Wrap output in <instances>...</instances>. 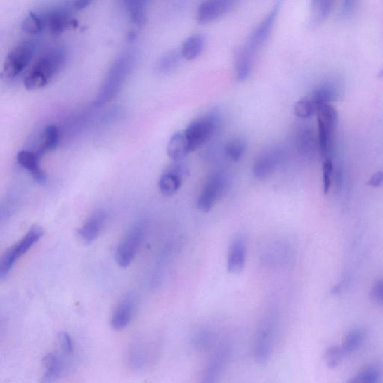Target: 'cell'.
Here are the masks:
<instances>
[{"label": "cell", "mask_w": 383, "mask_h": 383, "mask_svg": "<svg viewBox=\"0 0 383 383\" xmlns=\"http://www.w3.org/2000/svg\"><path fill=\"white\" fill-rule=\"evenodd\" d=\"M281 7L282 2L278 0L238 51L235 61L238 80L245 81L250 76L258 53L271 37Z\"/></svg>", "instance_id": "1"}, {"label": "cell", "mask_w": 383, "mask_h": 383, "mask_svg": "<svg viewBox=\"0 0 383 383\" xmlns=\"http://www.w3.org/2000/svg\"><path fill=\"white\" fill-rule=\"evenodd\" d=\"M67 58V50L63 46H56L45 51L29 69L23 85L30 91L46 86L61 71Z\"/></svg>", "instance_id": "2"}, {"label": "cell", "mask_w": 383, "mask_h": 383, "mask_svg": "<svg viewBox=\"0 0 383 383\" xmlns=\"http://www.w3.org/2000/svg\"><path fill=\"white\" fill-rule=\"evenodd\" d=\"M135 62L134 51L121 53L112 63L96 100L98 104L105 103L119 94L129 76Z\"/></svg>", "instance_id": "3"}, {"label": "cell", "mask_w": 383, "mask_h": 383, "mask_svg": "<svg viewBox=\"0 0 383 383\" xmlns=\"http://www.w3.org/2000/svg\"><path fill=\"white\" fill-rule=\"evenodd\" d=\"M278 311L273 309L266 313L255 336L254 354L258 365L268 364L272 356L278 330Z\"/></svg>", "instance_id": "4"}, {"label": "cell", "mask_w": 383, "mask_h": 383, "mask_svg": "<svg viewBox=\"0 0 383 383\" xmlns=\"http://www.w3.org/2000/svg\"><path fill=\"white\" fill-rule=\"evenodd\" d=\"M39 42L30 39L19 42L7 55L3 67L5 78L15 79L26 71L37 55Z\"/></svg>", "instance_id": "5"}, {"label": "cell", "mask_w": 383, "mask_h": 383, "mask_svg": "<svg viewBox=\"0 0 383 383\" xmlns=\"http://www.w3.org/2000/svg\"><path fill=\"white\" fill-rule=\"evenodd\" d=\"M44 233L41 227L34 226L22 239L4 252L0 261V280H4L18 260L39 241Z\"/></svg>", "instance_id": "6"}, {"label": "cell", "mask_w": 383, "mask_h": 383, "mask_svg": "<svg viewBox=\"0 0 383 383\" xmlns=\"http://www.w3.org/2000/svg\"><path fill=\"white\" fill-rule=\"evenodd\" d=\"M230 178L223 171H217L209 176L198 199V207L202 212H209L228 193Z\"/></svg>", "instance_id": "7"}, {"label": "cell", "mask_w": 383, "mask_h": 383, "mask_svg": "<svg viewBox=\"0 0 383 383\" xmlns=\"http://www.w3.org/2000/svg\"><path fill=\"white\" fill-rule=\"evenodd\" d=\"M219 124V117L216 113H209L193 121L183 131L189 146L193 152L205 145L216 133Z\"/></svg>", "instance_id": "8"}, {"label": "cell", "mask_w": 383, "mask_h": 383, "mask_svg": "<svg viewBox=\"0 0 383 383\" xmlns=\"http://www.w3.org/2000/svg\"><path fill=\"white\" fill-rule=\"evenodd\" d=\"M146 235V225L138 222L126 232L115 251V261L123 268L133 262Z\"/></svg>", "instance_id": "9"}, {"label": "cell", "mask_w": 383, "mask_h": 383, "mask_svg": "<svg viewBox=\"0 0 383 383\" xmlns=\"http://www.w3.org/2000/svg\"><path fill=\"white\" fill-rule=\"evenodd\" d=\"M317 115L320 152L323 157H327L332 148V136L337 124L338 114L330 103H325L320 106Z\"/></svg>", "instance_id": "10"}, {"label": "cell", "mask_w": 383, "mask_h": 383, "mask_svg": "<svg viewBox=\"0 0 383 383\" xmlns=\"http://www.w3.org/2000/svg\"><path fill=\"white\" fill-rule=\"evenodd\" d=\"M283 160L284 152L281 148L266 149L254 160L253 176L261 181L268 179L280 167Z\"/></svg>", "instance_id": "11"}, {"label": "cell", "mask_w": 383, "mask_h": 383, "mask_svg": "<svg viewBox=\"0 0 383 383\" xmlns=\"http://www.w3.org/2000/svg\"><path fill=\"white\" fill-rule=\"evenodd\" d=\"M189 176V169L181 161H174L160 176L158 182L160 191L167 196L175 195L182 187L183 182Z\"/></svg>", "instance_id": "12"}, {"label": "cell", "mask_w": 383, "mask_h": 383, "mask_svg": "<svg viewBox=\"0 0 383 383\" xmlns=\"http://www.w3.org/2000/svg\"><path fill=\"white\" fill-rule=\"evenodd\" d=\"M237 0H205L197 11L200 25H208L223 17L235 5Z\"/></svg>", "instance_id": "13"}, {"label": "cell", "mask_w": 383, "mask_h": 383, "mask_svg": "<svg viewBox=\"0 0 383 383\" xmlns=\"http://www.w3.org/2000/svg\"><path fill=\"white\" fill-rule=\"evenodd\" d=\"M137 308V298L133 294L123 297L115 307L110 318V325L115 330H122L129 326Z\"/></svg>", "instance_id": "14"}, {"label": "cell", "mask_w": 383, "mask_h": 383, "mask_svg": "<svg viewBox=\"0 0 383 383\" xmlns=\"http://www.w3.org/2000/svg\"><path fill=\"white\" fill-rule=\"evenodd\" d=\"M46 30L53 34H60L72 25V18L71 10L68 6H56L44 11Z\"/></svg>", "instance_id": "15"}, {"label": "cell", "mask_w": 383, "mask_h": 383, "mask_svg": "<svg viewBox=\"0 0 383 383\" xmlns=\"http://www.w3.org/2000/svg\"><path fill=\"white\" fill-rule=\"evenodd\" d=\"M108 221V214L103 210L93 212L78 229V236L86 243L95 241L100 236Z\"/></svg>", "instance_id": "16"}, {"label": "cell", "mask_w": 383, "mask_h": 383, "mask_svg": "<svg viewBox=\"0 0 383 383\" xmlns=\"http://www.w3.org/2000/svg\"><path fill=\"white\" fill-rule=\"evenodd\" d=\"M42 155L30 150H21L17 155L18 164L27 170L32 177L38 183L44 184L46 182V176L41 167V158Z\"/></svg>", "instance_id": "17"}, {"label": "cell", "mask_w": 383, "mask_h": 383, "mask_svg": "<svg viewBox=\"0 0 383 383\" xmlns=\"http://www.w3.org/2000/svg\"><path fill=\"white\" fill-rule=\"evenodd\" d=\"M65 357L67 356L63 354L60 356L56 353H50L44 356L42 361L44 368L43 382H55L66 372Z\"/></svg>", "instance_id": "18"}, {"label": "cell", "mask_w": 383, "mask_h": 383, "mask_svg": "<svg viewBox=\"0 0 383 383\" xmlns=\"http://www.w3.org/2000/svg\"><path fill=\"white\" fill-rule=\"evenodd\" d=\"M247 257L245 240L236 238L230 247L228 258V271L231 273H239L245 268Z\"/></svg>", "instance_id": "19"}, {"label": "cell", "mask_w": 383, "mask_h": 383, "mask_svg": "<svg viewBox=\"0 0 383 383\" xmlns=\"http://www.w3.org/2000/svg\"><path fill=\"white\" fill-rule=\"evenodd\" d=\"M230 351L228 347H223L215 353L207 365L204 374V382H215L224 372L228 363Z\"/></svg>", "instance_id": "20"}, {"label": "cell", "mask_w": 383, "mask_h": 383, "mask_svg": "<svg viewBox=\"0 0 383 383\" xmlns=\"http://www.w3.org/2000/svg\"><path fill=\"white\" fill-rule=\"evenodd\" d=\"M287 242H273L264 251L263 261L271 266H280L287 264L292 257V249Z\"/></svg>", "instance_id": "21"}, {"label": "cell", "mask_w": 383, "mask_h": 383, "mask_svg": "<svg viewBox=\"0 0 383 383\" xmlns=\"http://www.w3.org/2000/svg\"><path fill=\"white\" fill-rule=\"evenodd\" d=\"M130 20L135 25H143L146 17L147 9L152 0H119Z\"/></svg>", "instance_id": "22"}, {"label": "cell", "mask_w": 383, "mask_h": 383, "mask_svg": "<svg viewBox=\"0 0 383 383\" xmlns=\"http://www.w3.org/2000/svg\"><path fill=\"white\" fill-rule=\"evenodd\" d=\"M335 0H311L309 26L316 28L330 15Z\"/></svg>", "instance_id": "23"}, {"label": "cell", "mask_w": 383, "mask_h": 383, "mask_svg": "<svg viewBox=\"0 0 383 383\" xmlns=\"http://www.w3.org/2000/svg\"><path fill=\"white\" fill-rule=\"evenodd\" d=\"M205 46V39L200 34H195L183 42L180 51L185 60L192 61L198 58L203 52Z\"/></svg>", "instance_id": "24"}, {"label": "cell", "mask_w": 383, "mask_h": 383, "mask_svg": "<svg viewBox=\"0 0 383 383\" xmlns=\"http://www.w3.org/2000/svg\"><path fill=\"white\" fill-rule=\"evenodd\" d=\"M190 153L189 146L183 133L178 132L169 139L167 155L173 161H181Z\"/></svg>", "instance_id": "25"}, {"label": "cell", "mask_w": 383, "mask_h": 383, "mask_svg": "<svg viewBox=\"0 0 383 383\" xmlns=\"http://www.w3.org/2000/svg\"><path fill=\"white\" fill-rule=\"evenodd\" d=\"M340 94L338 87L332 84H327L317 88L306 97L320 106L339 99Z\"/></svg>", "instance_id": "26"}, {"label": "cell", "mask_w": 383, "mask_h": 383, "mask_svg": "<svg viewBox=\"0 0 383 383\" xmlns=\"http://www.w3.org/2000/svg\"><path fill=\"white\" fill-rule=\"evenodd\" d=\"M22 28L23 31L32 37H37L46 30V23L44 11L30 13L23 20Z\"/></svg>", "instance_id": "27"}, {"label": "cell", "mask_w": 383, "mask_h": 383, "mask_svg": "<svg viewBox=\"0 0 383 383\" xmlns=\"http://www.w3.org/2000/svg\"><path fill=\"white\" fill-rule=\"evenodd\" d=\"M216 339V334L212 330L202 327L193 332L190 340L195 349L205 351L214 344Z\"/></svg>", "instance_id": "28"}, {"label": "cell", "mask_w": 383, "mask_h": 383, "mask_svg": "<svg viewBox=\"0 0 383 383\" xmlns=\"http://www.w3.org/2000/svg\"><path fill=\"white\" fill-rule=\"evenodd\" d=\"M60 141V131L55 125L46 126L42 136V143L37 150L42 156L48 152H53Z\"/></svg>", "instance_id": "29"}, {"label": "cell", "mask_w": 383, "mask_h": 383, "mask_svg": "<svg viewBox=\"0 0 383 383\" xmlns=\"http://www.w3.org/2000/svg\"><path fill=\"white\" fill-rule=\"evenodd\" d=\"M183 59L180 51H171L162 56L158 61L156 70L160 74H169L178 67Z\"/></svg>", "instance_id": "30"}, {"label": "cell", "mask_w": 383, "mask_h": 383, "mask_svg": "<svg viewBox=\"0 0 383 383\" xmlns=\"http://www.w3.org/2000/svg\"><path fill=\"white\" fill-rule=\"evenodd\" d=\"M247 149V143L245 139L235 138L231 139L224 147V152L228 158L232 161H239L245 155Z\"/></svg>", "instance_id": "31"}, {"label": "cell", "mask_w": 383, "mask_h": 383, "mask_svg": "<svg viewBox=\"0 0 383 383\" xmlns=\"http://www.w3.org/2000/svg\"><path fill=\"white\" fill-rule=\"evenodd\" d=\"M314 137L307 129H301L297 136V148L299 153L309 155L314 150Z\"/></svg>", "instance_id": "32"}, {"label": "cell", "mask_w": 383, "mask_h": 383, "mask_svg": "<svg viewBox=\"0 0 383 383\" xmlns=\"http://www.w3.org/2000/svg\"><path fill=\"white\" fill-rule=\"evenodd\" d=\"M365 337V334L362 330H353L348 332L342 345L344 353H351L361 346Z\"/></svg>", "instance_id": "33"}, {"label": "cell", "mask_w": 383, "mask_h": 383, "mask_svg": "<svg viewBox=\"0 0 383 383\" xmlns=\"http://www.w3.org/2000/svg\"><path fill=\"white\" fill-rule=\"evenodd\" d=\"M319 108L316 103L306 97L295 104L294 112L297 117L308 119L317 113Z\"/></svg>", "instance_id": "34"}, {"label": "cell", "mask_w": 383, "mask_h": 383, "mask_svg": "<svg viewBox=\"0 0 383 383\" xmlns=\"http://www.w3.org/2000/svg\"><path fill=\"white\" fill-rule=\"evenodd\" d=\"M382 378L381 371L375 367H369L361 371L351 382L353 383H377Z\"/></svg>", "instance_id": "35"}, {"label": "cell", "mask_w": 383, "mask_h": 383, "mask_svg": "<svg viewBox=\"0 0 383 383\" xmlns=\"http://www.w3.org/2000/svg\"><path fill=\"white\" fill-rule=\"evenodd\" d=\"M345 354L342 346H331L325 353V361L330 368H337L342 363Z\"/></svg>", "instance_id": "36"}, {"label": "cell", "mask_w": 383, "mask_h": 383, "mask_svg": "<svg viewBox=\"0 0 383 383\" xmlns=\"http://www.w3.org/2000/svg\"><path fill=\"white\" fill-rule=\"evenodd\" d=\"M58 345H59L62 354L71 357L74 353V344L67 332H61L57 336Z\"/></svg>", "instance_id": "37"}, {"label": "cell", "mask_w": 383, "mask_h": 383, "mask_svg": "<svg viewBox=\"0 0 383 383\" xmlns=\"http://www.w3.org/2000/svg\"><path fill=\"white\" fill-rule=\"evenodd\" d=\"M333 165L331 160L326 159L323 162V192L325 194H327L330 190L332 183Z\"/></svg>", "instance_id": "38"}, {"label": "cell", "mask_w": 383, "mask_h": 383, "mask_svg": "<svg viewBox=\"0 0 383 383\" xmlns=\"http://www.w3.org/2000/svg\"><path fill=\"white\" fill-rule=\"evenodd\" d=\"M370 297L377 303L383 304V278L378 280L371 288Z\"/></svg>", "instance_id": "39"}, {"label": "cell", "mask_w": 383, "mask_h": 383, "mask_svg": "<svg viewBox=\"0 0 383 383\" xmlns=\"http://www.w3.org/2000/svg\"><path fill=\"white\" fill-rule=\"evenodd\" d=\"M358 0H344L342 15L344 18H348L352 16L356 8Z\"/></svg>", "instance_id": "40"}, {"label": "cell", "mask_w": 383, "mask_h": 383, "mask_svg": "<svg viewBox=\"0 0 383 383\" xmlns=\"http://www.w3.org/2000/svg\"><path fill=\"white\" fill-rule=\"evenodd\" d=\"M383 181V172L382 171H377L372 177L370 178V179L368 181V184L371 186V187L377 188L379 186H380L382 183Z\"/></svg>", "instance_id": "41"}, {"label": "cell", "mask_w": 383, "mask_h": 383, "mask_svg": "<svg viewBox=\"0 0 383 383\" xmlns=\"http://www.w3.org/2000/svg\"><path fill=\"white\" fill-rule=\"evenodd\" d=\"M94 0H74L73 7L76 10H83L87 8Z\"/></svg>", "instance_id": "42"}, {"label": "cell", "mask_w": 383, "mask_h": 383, "mask_svg": "<svg viewBox=\"0 0 383 383\" xmlns=\"http://www.w3.org/2000/svg\"><path fill=\"white\" fill-rule=\"evenodd\" d=\"M379 76H383V70H382V71L380 72Z\"/></svg>", "instance_id": "43"}]
</instances>
